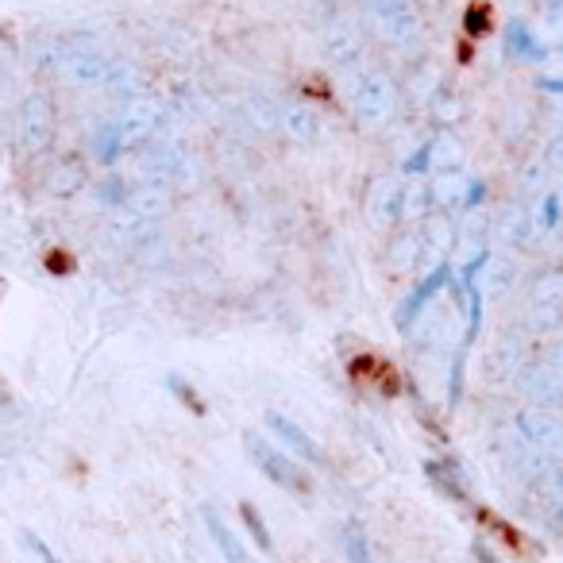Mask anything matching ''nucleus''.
Listing matches in <instances>:
<instances>
[{
	"instance_id": "1",
	"label": "nucleus",
	"mask_w": 563,
	"mask_h": 563,
	"mask_svg": "<svg viewBox=\"0 0 563 563\" xmlns=\"http://www.w3.org/2000/svg\"><path fill=\"white\" fill-rule=\"evenodd\" d=\"M247 455L255 460V467L263 471L271 483H278L282 490H290L298 494V498H309L313 494V478L306 475V471L298 467V463L290 460L286 452H278V448H271L266 440H247Z\"/></svg>"
},
{
	"instance_id": "2",
	"label": "nucleus",
	"mask_w": 563,
	"mask_h": 563,
	"mask_svg": "<svg viewBox=\"0 0 563 563\" xmlns=\"http://www.w3.org/2000/svg\"><path fill=\"white\" fill-rule=\"evenodd\" d=\"M347 375H352L360 386H371V390H383L386 398L401 394V375L394 371V363L378 360V355H371V352L355 355V360L347 363Z\"/></svg>"
},
{
	"instance_id": "3",
	"label": "nucleus",
	"mask_w": 563,
	"mask_h": 563,
	"mask_svg": "<svg viewBox=\"0 0 563 563\" xmlns=\"http://www.w3.org/2000/svg\"><path fill=\"white\" fill-rule=\"evenodd\" d=\"M448 278H452V271H448V266H440V271H432L429 278H424L421 286H417V290L409 294V298H406V306L398 309V329H406V324H413L417 317H421V309L429 306V301L437 298L440 290H444V286H448Z\"/></svg>"
},
{
	"instance_id": "4",
	"label": "nucleus",
	"mask_w": 563,
	"mask_h": 563,
	"mask_svg": "<svg viewBox=\"0 0 563 563\" xmlns=\"http://www.w3.org/2000/svg\"><path fill=\"white\" fill-rule=\"evenodd\" d=\"M266 424H271V429L278 432L282 444L290 448V452H298L301 460H309V463H321V448H317V444H313V437H309L306 429H298V424H294L290 417L271 413V417H266Z\"/></svg>"
},
{
	"instance_id": "5",
	"label": "nucleus",
	"mask_w": 563,
	"mask_h": 563,
	"mask_svg": "<svg viewBox=\"0 0 563 563\" xmlns=\"http://www.w3.org/2000/svg\"><path fill=\"white\" fill-rule=\"evenodd\" d=\"M475 514H478V521H483L486 529H490L494 537L501 540V544L514 548L517 555H529V540H525V532H521V529H514V525H509L506 517H498L494 509H486V506H478Z\"/></svg>"
},
{
	"instance_id": "6",
	"label": "nucleus",
	"mask_w": 563,
	"mask_h": 563,
	"mask_svg": "<svg viewBox=\"0 0 563 563\" xmlns=\"http://www.w3.org/2000/svg\"><path fill=\"white\" fill-rule=\"evenodd\" d=\"M205 525H209L212 540H217V548L224 552V560H228V563H255V560L247 555V548H243L240 540L232 537V529H228V525H220V517L212 514V509H205Z\"/></svg>"
},
{
	"instance_id": "7",
	"label": "nucleus",
	"mask_w": 563,
	"mask_h": 563,
	"mask_svg": "<svg viewBox=\"0 0 563 563\" xmlns=\"http://www.w3.org/2000/svg\"><path fill=\"white\" fill-rule=\"evenodd\" d=\"M424 471H429L432 486H437L440 494H448V498H455V501H467V490H463V478H460V467H455V463L429 460L424 463Z\"/></svg>"
},
{
	"instance_id": "8",
	"label": "nucleus",
	"mask_w": 563,
	"mask_h": 563,
	"mask_svg": "<svg viewBox=\"0 0 563 563\" xmlns=\"http://www.w3.org/2000/svg\"><path fill=\"white\" fill-rule=\"evenodd\" d=\"M375 4V12L386 20V27H390L394 35H406L409 27H413V9H409V0H371Z\"/></svg>"
},
{
	"instance_id": "9",
	"label": "nucleus",
	"mask_w": 563,
	"mask_h": 563,
	"mask_svg": "<svg viewBox=\"0 0 563 563\" xmlns=\"http://www.w3.org/2000/svg\"><path fill=\"white\" fill-rule=\"evenodd\" d=\"M506 43H509V51L514 55H521V58H544V47H540V40H532V32L525 24H509L506 27Z\"/></svg>"
},
{
	"instance_id": "10",
	"label": "nucleus",
	"mask_w": 563,
	"mask_h": 563,
	"mask_svg": "<svg viewBox=\"0 0 563 563\" xmlns=\"http://www.w3.org/2000/svg\"><path fill=\"white\" fill-rule=\"evenodd\" d=\"M166 390H170L174 398H178L181 406L189 409V413H197V417H205V413H209V406H205V401H201V394H197L194 386L186 383V378H178V375H166Z\"/></svg>"
},
{
	"instance_id": "11",
	"label": "nucleus",
	"mask_w": 563,
	"mask_h": 563,
	"mask_svg": "<svg viewBox=\"0 0 563 563\" xmlns=\"http://www.w3.org/2000/svg\"><path fill=\"white\" fill-rule=\"evenodd\" d=\"M240 517H243V525H247V532L255 537V544L263 548V552H274V544H271V529H266V521H263V514H258L251 501H243L240 506Z\"/></svg>"
},
{
	"instance_id": "12",
	"label": "nucleus",
	"mask_w": 563,
	"mask_h": 563,
	"mask_svg": "<svg viewBox=\"0 0 563 563\" xmlns=\"http://www.w3.org/2000/svg\"><path fill=\"white\" fill-rule=\"evenodd\" d=\"M463 27H467V35H486L490 32V9H486V4H467Z\"/></svg>"
},
{
	"instance_id": "13",
	"label": "nucleus",
	"mask_w": 563,
	"mask_h": 563,
	"mask_svg": "<svg viewBox=\"0 0 563 563\" xmlns=\"http://www.w3.org/2000/svg\"><path fill=\"white\" fill-rule=\"evenodd\" d=\"M47 271L58 274V278H63V274H70L74 271V255H66V251H51V255H47Z\"/></svg>"
},
{
	"instance_id": "14",
	"label": "nucleus",
	"mask_w": 563,
	"mask_h": 563,
	"mask_svg": "<svg viewBox=\"0 0 563 563\" xmlns=\"http://www.w3.org/2000/svg\"><path fill=\"white\" fill-rule=\"evenodd\" d=\"M429 155H432V147H421V151H417V155L406 163V174H421L424 166H429Z\"/></svg>"
},
{
	"instance_id": "15",
	"label": "nucleus",
	"mask_w": 563,
	"mask_h": 563,
	"mask_svg": "<svg viewBox=\"0 0 563 563\" xmlns=\"http://www.w3.org/2000/svg\"><path fill=\"white\" fill-rule=\"evenodd\" d=\"M555 209H560V201H555V197H548V205H544V224L548 228L555 224Z\"/></svg>"
},
{
	"instance_id": "16",
	"label": "nucleus",
	"mask_w": 563,
	"mask_h": 563,
	"mask_svg": "<svg viewBox=\"0 0 563 563\" xmlns=\"http://www.w3.org/2000/svg\"><path fill=\"white\" fill-rule=\"evenodd\" d=\"M540 86H544V89H552V93H560V81H555V78H544V81H540Z\"/></svg>"
}]
</instances>
